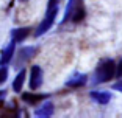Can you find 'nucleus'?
<instances>
[{"instance_id": "12", "label": "nucleus", "mask_w": 122, "mask_h": 118, "mask_svg": "<svg viewBox=\"0 0 122 118\" xmlns=\"http://www.w3.org/2000/svg\"><path fill=\"white\" fill-rule=\"evenodd\" d=\"M6 79H8V68L2 65V67H0V86H2Z\"/></svg>"}, {"instance_id": "1", "label": "nucleus", "mask_w": 122, "mask_h": 118, "mask_svg": "<svg viewBox=\"0 0 122 118\" xmlns=\"http://www.w3.org/2000/svg\"><path fill=\"white\" fill-rule=\"evenodd\" d=\"M56 14H58V0H49V3H47V11H46V17L42 19V22L39 23V26L36 28L35 37H39V36H42L44 33L49 31V28L53 25L55 19H56Z\"/></svg>"}, {"instance_id": "14", "label": "nucleus", "mask_w": 122, "mask_h": 118, "mask_svg": "<svg viewBox=\"0 0 122 118\" xmlns=\"http://www.w3.org/2000/svg\"><path fill=\"white\" fill-rule=\"evenodd\" d=\"M116 76H122V61H121V64H119V68L116 70Z\"/></svg>"}, {"instance_id": "13", "label": "nucleus", "mask_w": 122, "mask_h": 118, "mask_svg": "<svg viewBox=\"0 0 122 118\" xmlns=\"http://www.w3.org/2000/svg\"><path fill=\"white\" fill-rule=\"evenodd\" d=\"M5 96H6V90H0V107L5 104Z\"/></svg>"}, {"instance_id": "3", "label": "nucleus", "mask_w": 122, "mask_h": 118, "mask_svg": "<svg viewBox=\"0 0 122 118\" xmlns=\"http://www.w3.org/2000/svg\"><path fill=\"white\" fill-rule=\"evenodd\" d=\"M38 53L36 47H22L16 51V61H14V68H19L24 62L30 61L35 54Z\"/></svg>"}, {"instance_id": "16", "label": "nucleus", "mask_w": 122, "mask_h": 118, "mask_svg": "<svg viewBox=\"0 0 122 118\" xmlns=\"http://www.w3.org/2000/svg\"><path fill=\"white\" fill-rule=\"evenodd\" d=\"M20 2H27V0H20Z\"/></svg>"}, {"instance_id": "7", "label": "nucleus", "mask_w": 122, "mask_h": 118, "mask_svg": "<svg viewBox=\"0 0 122 118\" xmlns=\"http://www.w3.org/2000/svg\"><path fill=\"white\" fill-rule=\"evenodd\" d=\"M52 114H53V103L52 101H46L39 109L35 110L36 117H50Z\"/></svg>"}, {"instance_id": "8", "label": "nucleus", "mask_w": 122, "mask_h": 118, "mask_svg": "<svg viewBox=\"0 0 122 118\" xmlns=\"http://www.w3.org/2000/svg\"><path fill=\"white\" fill-rule=\"evenodd\" d=\"M25 70H20V72L17 73V76L14 78V81H13V90L14 92H20L22 87H24V82H25Z\"/></svg>"}, {"instance_id": "9", "label": "nucleus", "mask_w": 122, "mask_h": 118, "mask_svg": "<svg viewBox=\"0 0 122 118\" xmlns=\"http://www.w3.org/2000/svg\"><path fill=\"white\" fill-rule=\"evenodd\" d=\"M85 82H86V76L85 75H74L67 82H66V86H69V87H80V86H85Z\"/></svg>"}, {"instance_id": "2", "label": "nucleus", "mask_w": 122, "mask_h": 118, "mask_svg": "<svg viewBox=\"0 0 122 118\" xmlns=\"http://www.w3.org/2000/svg\"><path fill=\"white\" fill-rule=\"evenodd\" d=\"M113 76H116V64L111 59H103L100 61V64L97 65L96 73H94V82L100 84V82H108L110 79H113Z\"/></svg>"}, {"instance_id": "15", "label": "nucleus", "mask_w": 122, "mask_h": 118, "mask_svg": "<svg viewBox=\"0 0 122 118\" xmlns=\"http://www.w3.org/2000/svg\"><path fill=\"white\" fill-rule=\"evenodd\" d=\"M114 89H117V90H122V82H117L114 86Z\"/></svg>"}, {"instance_id": "4", "label": "nucleus", "mask_w": 122, "mask_h": 118, "mask_svg": "<svg viewBox=\"0 0 122 118\" xmlns=\"http://www.w3.org/2000/svg\"><path fill=\"white\" fill-rule=\"evenodd\" d=\"M30 89L36 90L42 86V70H41L39 65H33L31 70H30Z\"/></svg>"}, {"instance_id": "6", "label": "nucleus", "mask_w": 122, "mask_h": 118, "mask_svg": "<svg viewBox=\"0 0 122 118\" xmlns=\"http://www.w3.org/2000/svg\"><path fill=\"white\" fill-rule=\"evenodd\" d=\"M14 44L16 42H11L8 47L3 48V51H2V54H0V65L8 64V62L13 59V56H14Z\"/></svg>"}, {"instance_id": "5", "label": "nucleus", "mask_w": 122, "mask_h": 118, "mask_svg": "<svg viewBox=\"0 0 122 118\" xmlns=\"http://www.w3.org/2000/svg\"><path fill=\"white\" fill-rule=\"evenodd\" d=\"M30 33H31V30L27 28V26H22V28H16L13 30V42H22V40H25L27 37L30 36Z\"/></svg>"}, {"instance_id": "11", "label": "nucleus", "mask_w": 122, "mask_h": 118, "mask_svg": "<svg viewBox=\"0 0 122 118\" xmlns=\"http://www.w3.org/2000/svg\"><path fill=\"white\" fill-rule=\"evenodd\" d=\"M44 98H47V95H33V93H24L22 95V100L28 104H36L39 101H42Z\"/></svg>"}, {"instance_id": "10", "label": "nucleus", "mask_w": 122, "mask_h": 118, "mask_svg": "<svg viewBox=\"0 0 122 118\" xmlns=\"http://www.w3.org/2000/svg\"><path fill=\"white\" fill-rule=\"evenodd\" d=\"M91 98H94L97 103H100V104H107L108 101L111 100V95L108 92H92L91 93Z\"/></svg>"}]
</instances>
